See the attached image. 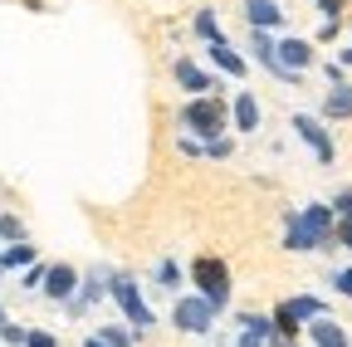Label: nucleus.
Instances as JSON below:
<instances>
[{
	"label": "nucleus",
	"instance_id": "f257e3e1",
	"mask_svg": "<svg viewBox=\"0 0 352 347\" xmlns=\"http://www.w3.org/2000/svg\"><path fill=\"white\" fill-rule=\"evenodd\" d=\"M182 133L196 137V142H215V137H230V98L226 93H201V98H186L182 113Z\"/></svg>",
	"mask_w": 352,
	"mask_h": 347
},
{
	"label": "nucleus",
	"instance_id": "f03ea898",
	"mask_svg": "<svg viewBox=\"0 0 352 347\" xmlns=\"http://www.w3.org/2000/svg\"><path fill=\"white\" fill-rule=\"evenodd\" d=\"M186 274H191V293H201L215 313L230 309V298H235V274H230V265H226L220 254H196L191 265H186Z\"/></svg>",
	"mask_w": 352,
	"mask_h": 347
},
{
	"label": "nucleus",
	"instance_id": "7ed1b4c3",
	"mask_svg": "<svg viewBox=\"0 0 352 347\" xmlns=\"http://www.w3.org/2000/svg\"><path fill=\"white\" fill-rule=\"evenodd\" d=\"M108 298L118 303V313H122V323H127L132 333H138V337H147V333L157 328V313H152V303H147L142 284L132 279V274L113 269V279H108Z\"/></svg>",
	"mask_w": 352,
	"mask_h": 347
},
{
	"label": "nucleus",
	"instance_id": "20e7f679",
	"mask_svg": "<svg viewBox=\"0 0 352 347\" xmlns=\"http://www.w3.org/2000/svg\"><path fill=\"white\" fill-rule=\"evenodd\" d=\"M215 318H220V313L210 309L201 293H176V303H171V328L186 333V337H210Z\"/></svg>",
	"mask_w": 352,
	"mask_h": 347
},
{
	"label": "nucleus",
	"instance_id": "39448f33",
	"mask_svg": "<svg viewBox=\"0 0 352 347\" xmlns=\"http://www.w3.org/2000/svg\"><path fill=\"white\" fill-rule=\"evenodd\" d=\"M289 127H294V133H298V142H303L308 152H314L323 166H333V161H338L333 133H328V122H323L318 113H294V117H289Z\"/></svg>",
	"mask_w": 352,
	"mask_h": 347
},
{
	"label": "nucleus",
	"instance_id": "423d86ee",
	"mask_svg": "<svg viewBox=\"0 0 352 347\" xmlns=\"http://www.w3.org/2000/svg\"><path fill=\"white\" fill-rule=\"evenodd\" d=\"M298 221H303V230L318 240V254H333L338 249V240H333V230H338V215H333V205L328 201H308L303 210H298Z\"/></svg>",
	"mask_w": 352,
	"mask_h": 347
},
{
	"label": "nucleus",
	"instance_id": "0eeeda50",
	"mask_svg": "<svg viewBox=\"0 0 352 347\" xmlns=\"http://www.w3.org/2000/svg\"><path fill=\"white\" fill-rule=\"evenodd\" d=\"M108 279H113V269L94 265V269H88V274L78 279V293L64 303V313H69V318H83L88 309H94V303H103V298H108Z\"/></svg>",
	"mask_w": 352,
	"mask_h": 347
},
{
	"label": "nucleus",
	"instance_id": "6e6552de",
	"mask_svg": "<svg viewBox=\"0 0 352 347\" xmlns=\"http://www.w3.org/2000/svg\"><path fill=\"white\" fill-rule=\"evenodd\" d=\"M171 78L182 83L191 98H201V93H220V78H215L210 69H201L191 54H176V59H171Z\"/></svg>",
	"mask_w": 352,
	"mask_h": 347
},
{
	"label": "nucleus",
	"instance_id": "1a4fd4ad",
	"mask_svg": "<svg viewBox=\"0 0 352 347\" xmlns=\"http://www.w3.org/2000/svg\"><path fill=\"white\" fill-rule=\"evenodd\" d=\"M279 64L289 69V74H308V69H314V59H318V49H314V39H303V34H279Z\"/></svg>",
	"mask_w": 352,
	"mask_h": 347
},
{
	"label": "nucleus",
	"instance_id": "9d476101",
	"mask_svg": "<svg viewBox=\"0 0 352 347\" xmlns=\"http://www.w3.org/2000/svg\"><path fill=\"white\" fill-rule=\"evenodd\" d=\"M78 279H83V274H78L74 265H64V259H59V265H50V274H44V289H39V293L64 309V303L78 293Z\"/></svg>",
	"mask_w": 352,
	"mask_h": 347
},
{
	"label": "nucleus",
	"instance_id": "9b49d317",
	"mask_svg": "<svg viewBox=\"0 0 352 347\" xmlns=\"http://www.w3.org/2000/svg\"><path fill=\"white\" fill-rule=\"evenodd\" d=\"M235 323H240L235 347H274V323H270V313H250V309H245Z\"/></svg>",
	"mask_w": 352,
	"mask_h": 347
},
{
	"label": "nucleus",
	"instance_id": "f8f14e48",
	"mask_svg": "<svg viewBox=\"0 0 352 347\" xmlns=\"http://www.w3.org/2000/svg\"><path fill=\"white\" fill-rule=\"evenodd\" d=\"M259 117H264L259 98H254L250 89H240V93L230 98V133H259Z\"/></svg>",
	"mask_w": 352,
	"mask_h": 347
},
{
	"label": "nucleus",
	"instance_id": "ddd939ff",
	"mask_svg": "<svg viewBox=\"0 0 352 347\" xmlns=\"http://www.w3.org/2000/svg\"><path fill=\"white\" fill-rule=\"evenodd\" d=\"M303 337H308V347H352V337H347V328L328 313V318H314L303 328Z\"/></svg>",
	"mask_w": 352,
	"mask_h": 347
},
{
	"label": "nucleus",
	"instance_id": "4468645a",
	"mask_svg": "<svg viewBox=\"0 0 352 347\" xmlns=\"http://www.w3.org/2000/svg\"><path fill=\"white\" fill-rule=\"evenodd\" d=\"M206 59H210L220 74H230V78H245V74H250V59L230 45V39H215V45H206Z\"/></svg>",
	"mask_w": 352,
	"mask_h": 347
},
{
	"label": "nucleus",
	"instance_id": "2eb2a0df",
	"mask_svg": "<svg viewBox=\"0 0 352 347\" xmlns=\"http://www.w3.org/2000/svg\"><path fill=\"white\" fill-rule=\"evenodd\" d=\"M245 20H250V30H284V5H279V0H245Z\"/></svg>",
	"mask_w": 352,
	"mask_h": 347
},
{
	"label": "nucleus",
	"instance_id": "dca6fc26",
	"mask_svg": "<svg viewBox=\"0 0 352 347\" xmlns=\"http://www.w3.org/2000/svg\"><path fill=\"white\" fill-rule=\"evenodd\" d=\"M284 249H289V254H318V240L303 230L298 210H284Z\"/></svg>",
	"mask_w": 352,
	"mask_h": 347
},
{
	"label": "nucleus",
	"instance_id": "f3484780",
	"mask_svg": "<svg viewBox=\"0 0 352 347\" xmlns=\"http://www.w3.org/2000/svg\"><path fill=\"white\" fill-rule=\"evenodd\" d=\"M323 122H352V83H333L323 93Z\"/></svg>",
	"mask_w": 352,
	"mask_h": 347
},
{
	"label": "nucleus",
	"instance_id": "a211bd4d",
	"mask_svg": "<svg viewBox=\"0 0 352 347\" xmlns=\"http://www.w3.org/2000/svg\"><path fill=\"white\" fill-rule=\"evenodd\" d=\"M284 309L308 328V323H314V318H328V303L318 298V293H294V298H284Z\"/></svg>",
	"mask_w": 352,
	"mask_h": 347
},
{
	"label": "nucleus",
	"instance_id": "6ab92c4d",
	"mask_svg": "<svg viewBox=\"0 0 352 347\" xmlns=\"http://www.w3.org/2000/svg\"><path fill=\"white\" fill-rule=\"evenodd\" d=\"M39 259V249L30 245V240H20V245H0V265H6V274H20V269H30Z\"/></svg>",
	"mask_w": 352,
	"mask_h": 347
},
{
	"label": "nucleus",
	"instance_id": "aec40b11",
	"mask_svg": "<svg viewBox=\"0 0 352 347\" xmlns=\"http://www.w3.org/2000/svg\"><path fill=\"white\" fill-rule=\"evenodd\" d=\"M152 284H157L162 293H182V284H186V269L176 265V259H157V265H152Z\"/></svg>",
	"mask_w": 352,
	"mask_h": 347
},
{
	"label": "nucleus",
	"instance_id": "412c9836",
	"mask_svg": "<svg viewBox=\"0 0 352 347\" xmlns=\"http://www.w3.org/2000/svg\"><path fill=\"white\" fill-rule=\"evenodd\" d=\"M191 34L201 39V45H215V39H226V30H220V15H215L210 5H201V10L191 15Z\"/></svg>",
	"mask_w": 352,
	"mask_h": 347
},
{
	"label": "nucleus",
	"instance_id": "4be33fe9",
	"mask_svg": "<svg viewBox=\"0 0 352 347\" xmlns=\"http://www.w3.org/2000/svg\"><path fill=\"white\" fill-rule=\"evenodd\" d=\"M94 337H98V342H108V347H138V333H132L127 323H103Z\"/></svg>",
	"mask_w": 352,
	"mask_h": 347
},
{
	"label": "nucleus",
	"instance_id": "5701e85b",
	"mask_svg": "<svg viewBox=\"0 0 352 347\" xmlns=\"http://www.w3.org/2000/svg\"><path fill=\"white\" fill-rule=\"evenodd\" d=\"M20 240H30L25 235V221L10 215V210H0V245H20Z\"/></svg>",
	"mask_w": 352,
	"mask_h": 347
},
{
	"label": "nucleus",
	"instance_id": "b1692460",
	"mask_svg": "<svg viewBox=\"0 0 352 347\" xmlns=\"http://www.w3.org/2000/svg\"><path fill=\"white\" fill-rule=\"evenodd\" d=\"M44 274H50V265H44V259H34L30 269H20V289L30 293V289H44Z\"/></svg>",
	"mask_w": 352,
	"mask_h": 347
},
{
	"label": "nucleus",
	"instance_id": "393cba45",
	"mask_svg": "<svg viewBox=\"0 0 352 347\" xmlns=\"http://www.w3.org/2000/svg\"><path fill=\"white\" fill-rule=\"evenodd\" d=\"M328 205H333V215H338V221H352V181H347V186H338Z\"/></svg>",
	"mask_w": 352,
	"mask_h": 347
},
{
	"label": "nucleus",
	"instance_id": "a878e982",
	"mask_svg": "<svg viewBox=\"0 0 352 347\" xmlns=\"http://www.w3.org/2000/svg\"><path fill=\"white\" fill-rule=\"evenodd\" d=\"M206 157H210V161H230V157H235V137H215V142H206Z\"/></svg>",
	"mask_w": 352,
	"mask_h": 347
},
{
	"label": "nucleus",
	"instance_id": "bb28decb",
	"mask_svg": "<svg viewBox=\"0 0 352 347\" xmlns=\"http://www.w3.org/2000/svg\"><path fill=\"white\" fill-rule=\"evenodd\" d=\"M25 333H30V328H25V323H15V318H10V323H6V328H0V342H6V347H25Z\"/></svg>",
	"mask_w": 352,
	"mask_h": 347
},
{
	"label": "nucleus",
	"instance_id": "cd10ccee",
	"mask_svg": "<svg viewBox=\"0 0 352 347\" xmlns=\"http://www.w3.org/2000/svg\"><path fill=\"white\" fill-rule=\"evenodd\" d=\"M25 347H59V337H54L50 328H30V333H25Z\"/></svg>",
	"mask_w": 352,
	"mask_h": 347
},
{
	"label": "nucleus",
	"instance_id": "c85d7f7f",
	"mask_svg": "<svg viewBox=\"0 0 352 347\" xmlns=\"http://www.w3.org/2000/svg\"><path fill=\"white\" fill-rule=\"evenodd\" d=\"M333 293L352 298V265H347V269H333Z\"/></svg>",
	"mask_w": 352,
	"mask_h": 347
},
{
	"label": "nucleus",
	"instance_id": "c756f323",
	"mask_svg": "<svg viewBox=\"0 0 352 347\" xmlns=\"http://www.w3.org/2000/svg\"><path fill=\"white\" fill-rule=\"evenodd\" d=\"M176 152H182V157H206V142H196V137H176Z\"/></svg>",
	"mask_w": 352,
	"mask_h": 347
},
{
	"label": "nucleus",
	"instance_id": "7c9ffc66",
	"mask_svg": "<svg viewBox=\"0 0 352 347\" xmlns=\"http://www.w3.org/2000/svg\"><path fill=\"white\" fill-rule=\"evenodd\" d=\"M333 240H338V249H347V254H352V221H338Z\"/></svg>",
	"mask_w": 352,
	"mask_h": 347
},
{
	"label": "nucleus",
	"instance_id": "2f4dec72",
	"mask_svg": "<svg viewBox=\"0 0 352 347\" xmlns=\"http://www.w3.org/2000/svg\"><path fill=\"white\" fill-rule=\"evenodd\" d=\"M342 5H347V0H318V15L323 20H342Z\"/></svg>",
	"mask_w": 352,
	"mask_h": 347
},
{
	"label": "nucleus",
	"instance_id": "473e14b6",
	"mask_svg": "<svg viewBox=\"0 0 352 347\" xmlns=\"http://www.w3.org/2000/svg\"><path fill=\"white\" fill-rule=\"evenodd\" d=\"M323 78H328V83H347V69H342L338 59H328V64H323Z\"/></svg>",
	"mask_w": 352,
	"mask_h": 347
},
{
	"label": "nucleus",
	"instance_id": "72a5a7b5",
	"mask_svg": "<svg viewBox=\"0 0 352 347\" xmlns=\"http://www.w3.org/2000/svg\"><path fill=\"white\" fill-rule=\"evenodd\" d=\"M342 34V20H323L318 25V39H323V45H328V39H338Z\"/></svg>",
	"mask_w": 352,
	"mask_h": 347
},
{
	"label": "nucleus",
	"instance_id": "f704fd0d",
	"mask_svg": "<svg viewBox=\"0 0 352 347\" xmlns=\"http://www.w3.org/2000/svg\"><path fill=\"white\" fill-rule=\"evenodd\" d=\"M338 64H342V69H352V25H347V45L338 49Z\"/></svg>",
	"mask_w": 352,
	"mask_h": 347
},
{
	"label": "nucleus",
	"instance_id": "c9c22d12",
	"mask_svg": "<svg viewBox=\"0 0 352 347\" xmlns=\"http://www.w3.org/2000/svg\"><path fill=\"white\" fill-rule=\"evenodd\" d=\"M83 347H108V342H98V337H83Z\"/></svg>",
	"mask_w": 352,
	"mask_h": 347
},
{
	"label": "nucleus",
	"instance_id": "e433bc0d",
	"mask_svg": "<svg viewBox=\"0 0 352 347\" xmlns=\"http://www.w3.org/2000/svg\"><path fill=\"white\" fill-rule=\"evenodd\" d=\"M6 323H10V313H6V309H0V328H6Z\"/></svg>",
	"mask_w": 352,
	"mask_h": 347
},
{
	"label": "nucleus",
	"instance_id": "4c0bfd02",
	"mask_svg": "<svg viewBox=\"0 0 352 347\" xmlns=\"http://www.w3.org/2000/svg\"><path fill=\"white\" fill-rule=\"evenodd\" d=\"M274 347H303V342H274Z\"/></svg>",
	"mask_w": 352,
	"mask_h": 347
},
{
	"label": "nucleus",
	"instance_id": "58836bf2",
	"mask_svg": "<svg viewBox=\"0 0 352 347\" xmlns=\"http://www.w3.org/2000/svg\"><path fill=\"white\" fill-rule=\"evenodd\" d=\"M0 274H6V265H0Z\"/></svg>",
	"mask_w": 352,
	"mask_h": 347
}]
</instances>
